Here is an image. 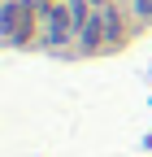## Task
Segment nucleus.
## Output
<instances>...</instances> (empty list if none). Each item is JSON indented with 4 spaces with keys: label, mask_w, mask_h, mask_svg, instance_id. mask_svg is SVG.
<instances>
[{
    "label": "nucleus",
    "mask_w": 152,
    "mask_h": 157,
    "mask_svg": "<svg viewBox=\"0 0 152 157\" xmlns=\"http://www.w3.org/2000/svg\"><path fill=\"white\" fill-rule=\"evenodd\" d=\"M0 26H5L9 44H26L35 31V0H9L0 13Z\"/></svg>",
    "instance_id": "obj_1"
},
{
    "label": "nucleus",
    "mask_w": 152,
    "mask_h": 157,
    "mask_svg": "<svg viewBox=\"0 0 152 157\" xmlns=\"http://www.w3.org/2000/svg\"><path fill=\"white\" fill-rule=\"evenodd\" d=\"M70 26H74V13H70V9H52V13H48V35H52V44H61V39L70 35Z\"/></svg>",
    "instance_id": "obj_2"
},
{
    "label": "nucleus",
    "mask_w": 152,
    "mask_h": 157,
    "mask_svg": "<svg viewBox=\"0 0 152 157\" xmlns=\"http://www.w3.org/2000/svg\"><path fill=\"white\" fill-rule=\"evenodd\" d=\"M104 31H109V26H104V13H100V17H87V22H83V48H87V52H96Z\"/></svg>",
    "instance_id": "obj_3"
},
{
    "label": "nucleus",
    "mask_w": 152,
    "mask_h": 157,
    "mask_svg": "<svg viewBox=\"0 0 152 157\" xmlns=\"http://www.w3.org/2000/svg\"><path fill=\"white\" fill-rule=\"evenodd\" d=\"M135 13L139 17H152V0H135Z\"/></svg>",
    "instance_id": "obj_4"
},
{
    "label": "nucleus",
    "mask_w": 152,
    "mask_h": 157,
    "mask_svg": "<svg viewBox=\"0 0 152 157\" xmlns=\"http://www.w3.org/2000/svg\"><path fill=\"white\" fill-rule=\"evenodd\" d=\"M96 5H100V0H96Z\"/></svg>",
    "instance_id": "obj_5"
}]
</instances>
